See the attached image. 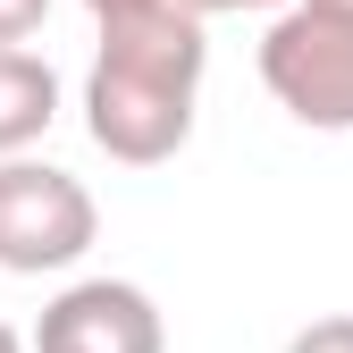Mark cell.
<instances>
[{"mask_svg": "<svg viewBox=\"0 0 353 353\" xmlns=\"http://www.w3.org/2000/svg\"><path fill=\"white\" fill-rule=\"evenodd\" d=\"M0 353H34V336H17L9 320H0Z\"/></svg>", "mask_w": 353, "mask_h": 353, "instance_id": "10", "label": "cell"}, {"mask_svg": "<svg viewBox=\"0 0 353 353\" xmlns=\"http://www.w3.org/2000/svg\"><path fill=\"white\" fill-rule=\"evenodd\" d=\"M202 17L194 9H135L101 17V51L84 76V135L118 168H160L185 152L202 101Z\"/></svg>", "mask_w": 353, "mask_h": 353, "instance_id": "1", "label": "cell"}, {"mask_svg": "<svg viewBox=\"0 0 353 353\" xmlns=\"http://www.w3.org/2000/svg\"><path fill=\"white\" fill-rule=\"evenodd\" d=\"M312 9H328V17H353V0H312Z\"/></svg>", "mask_w": 353, "mask_h": 353, "instance_id": "11", "label": "cell"}, {"mask_svg": "<svg viewBox=\"0 0 353 353\" xmlns=\"http://www.w3.org/2000/svg\"><path fill=\"white\" fill-rule=\"evenodd\" d=\"M160 303L126 278H76L51 312L34 320V353H160Z\"/></svg>", "mask_w": 353, "mask_h": 353, "instance_id": "4", "label": "cell"}, {"mask_svg": "<svg viewBox=\"0 0 353 353\" xmlns=\"http://www.w3.org/2000/svg\"><path fill=\"white\" fill-rule=\"evenodd\" d=\"M93 17H135V9H176V0H84Z\"/></svg>", "mask_w": 353, "mask_h": 353, "instance_id": "9", "label": "cell"}, {"mask_svg": "<svg viewBox=\"0 0 353 353\" xmlns=\"http://www.w3.org/2000/svg\"><path fill=\"white\" fill-rule=\"evenodd\" d=\"M176 9H194V17H236V9H278V0H176Z\"/></svg>", "mask_w": 353, "mask_h": 353, "instance_id": "8", "label": "cell"}, {"mask_svg": "<svg viewBox=\"0 0 353 353\" xmlns=\"http://www.w3.org/2000/svg\"><path fill=\"white\" fill-rule=\"evenodd\" d=\"M286 353H353V312H328V320H312V328H294Z\"/></svg>", "mask_w": 353, "mask_h": 353, "instance_id": "6", "label": "cell"}, {"mask_svg": "<svg viewBox=\"0 0 353 353\" xmlns=\"http://www.w3.org/2000/svg\"><path fill=\"white\" fill-rule=\"evenodd\" d=\"M59 118V68L42 51H17V42H0V160L34 152L51 135Z\"/></svg>", "mask_w": 353, "mask_h": 353, "instance_id": "5", "label": "cell"}, {"mask_svg": "<svg viewBox=\"0 0 353 353\" xmlns=\"http://www.w3.org/2000/svg\"><path fill=\"white\" fill-rule=\"evenodd\" d=\"M261 84L278 93V110L294 126L353 135V17H328L312 0H294L261 34Z\"/></svg>", "mask_w": 353, "mask_h": 353, "instance_id": "2", "label": "cell"}, {"mask_svg": "<svg viewBox=\"0 0 353 353\" xmlns=\"http://www.w3.org/2000/svg\"><path fill=\"white\" fill-rule=\"evenodd\" d=\"M42 17H51V0H0V42L42 34Z\"/></svg>", "mask_w": 353, "mask_h": 353, "instance_id": "7", "label": "cell"}, {"mask_svg": "<svg viewBox=\"0 0 353 353\" xmlns=\"http://www.w3.org/2000/svg\"><path fill=\"white\" fill-rule=\"evenodd\" d=\"M101 236L93 194L51 160H0V270L42 278V270H76Z\"/></svg>", "mask_w": 353, "mask_h": 353, "instance_id": "3", "label": "cell"}]
</instances>
